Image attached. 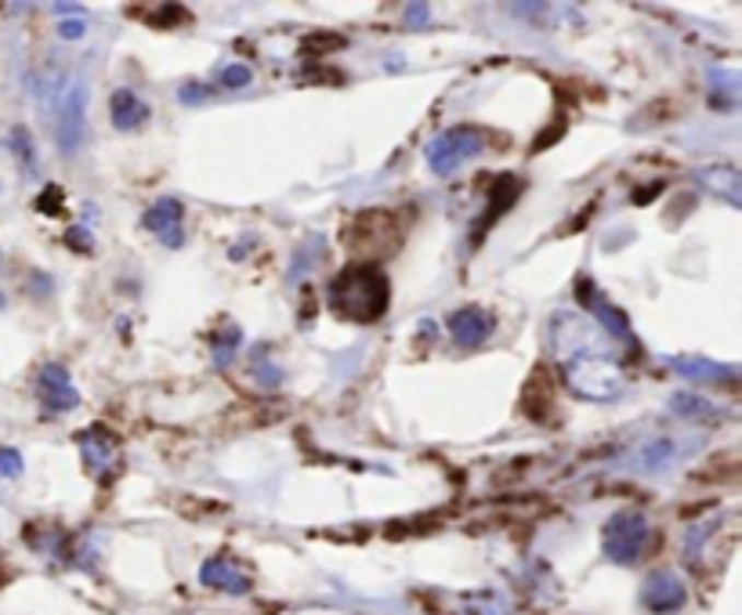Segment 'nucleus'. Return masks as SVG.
<instances>
[{"mask_svg": "<svg viewBox=\"0 0 742 615\" xmlns=\"http://www.w3.org/2000/svg\"><path fill=\"white\" fill-rule=\"evenodd\" d=\"M555 351L561 359L565 381L583 398H616L623 392V370L605 345V329L587 326L576 315H558Z\"/></svg>", "mask_w": 742, "mask_h": 615, "instance_id": "obj_1", "label": "nucleus"}, {"mask_svg": "<svg viewBox=\"0 0 742 615\" xmlns=\"http://www.w3.org/2000/svg\"><path fill=\"white\" fill-rule=\"evenodd\" d=\"M326 298L340 318H351V323H376V318L387 312V301H392V282H387L384 271L373 265H348L345 271H337L334 282H329Z\"/></svg>", "mask_w": 742, "mask_h": 615, "instance_id": "obj_2", "label": "nucleus"}, {"mask_svg": "<svg viewBox=\"0 0 742 615\" xmlns=\"http://www.w3.org/2000/svg\"><path fill=\"white\" fill-rule=\"evenodd\" d=\"M44 124L51 127L55 146L73 156L88 135V88L84 80H51L40 94Z\"/></svg>", "mask_w": 742, "mask_h": 615, "instance_id": "obj_3", "label": "nucleus"}, {"mask_svg": "<svg viewBox=\"0 0 742 615\" xmlns=\"http://www.w3.org/2000/svg\"><path fill=\"white\" fill-rule=\"evenodd\" d=\"M652 543V525L641 511H619L612 514L602 529V550L616 565H638Z\"/></svg>", "mask_w": 742, "mask_h": 615, "instance_id": "obj_4", "label": "nucleus"}, {"mask_svg": "<svg viewBox=\"0 0 742 615\" xmlns=\"http://www.w3.org/2000/svg\"><path fill=\"white\" fill-rule=\"evenodd\" d=\"M482 149H486V135H482L478 127H453V131L434 135L428 146H424V156H428L431 174L445 177L456 167H464L471 156H478Z\"/></svg>", "mask_w": 742, "mask_h": 615, "instance_id": "obj_5", "label": "nucleus"}, {"mask_svg": "<svg viewBox=\"0 0 742 615\" xmlns=\"http://www.w3.org/2000/svg\"><path fill=\"white\" fill-rule=\"evenodd\" d=\"M685 601H688L685 579H681L674 569H656L641 583V605L656 615H670V612L685 608Z\"/></svg>", "mask_w": 742, "mask_h": 615, "instance_id": "obj_6", "label": "nucleus"}, {"mask_svg": "<svg viewBox=\"0 0 742 615\" xmlns=\"http://www.w3.org/2000/svg\"><path fill=\"white\" fill-rule=\"evenodd\" d=\"M141 224H146V229L156 235L163 246H171V251H178V246L185 243V207L174 196L156 199V204L146 210Z\"/></svg>", "mask_w": 742, "mask_h": 615, "instance_id": "obj_7", "label": "nucleus"}, {"mask_svg": "<svg viewBox=\"0 0 742 615\" xmlns=\"http://www.w3.org/2000/svg\"><path fill=\"white\" fill-rule=\"evenodd\" d=\"M37 395H40L47 413H69V409H77V402H80L77 387H73V381H69V373H66V365H55V362H47L40 370Z\"/></svg>", "mask_w": 742, "mask_h": 615, "instance_id": "obj_8", "label": "nucleus"}, {"mask_svg": "<svg viewBox=\"0 0 742 615\" xmlns=\"http://www.w3.org/2000/svg\"><path fill=\"white\" fill-rule=\"evenodd\" d=\"M445 326H450L453 340L461 348H478L492 337V315L482 312V308H456V312L445 315Z\"/></svg>", "mask_w": 742, "mask_h": 615, "instance_id": "obj_9", "label": "nucleus"}, {"mask_svg": "<svg viewBox=\"0 0 742 615\" xmlns=\"http://www.w3.org/2000/svg\"><path fill=\"white\" fill-rule=\"evenodd\" d=\"M576 298H580V304H587V312H591L598 323H602L608 334H616V340H623V345H630L634 348V337H630V326H627V318H623L616 308H612L605 298H602V290H594V282H580V290H576Z\"/></svg>", "mask_w": 742, "mask_h": 615, "instance_id": "obj_10", "label": "nucleus"}, {"mask_svg": "<svg viewBox=\"0 0 742 615\" xmlns=\"http://www.w3.org/2000/svg\"><path fill=\"white\" fill-rule=\"evenodd\" d=\"M77 445H80V453H84V467L91 471V475H105V467L116 460V439H113V431L102 428V423L80 431Z\"/></svg>", "mask_w": 742, "mask_h": 615, "instance_id": "obj_11", "label": "nucleus"}, {"mask_svg": "<svg viewBox=\"0 0 742 615\" xmlns=\"http://www.w3.org/2000/svg\"><path fill=\"white\" fill-rule=\"evenodd\" d=\"M199 579H204V587L225 590V594H246V590H251V576L232 558H210L204 569H199Z\"/></svg>", "mask_w": 742, "mask_h": 615, "instance_id": "obj_12", "label": "nucleus"}, {"mask_svg": "<svg viewBox=\"0 0 742 615\" xmlns=\"http://www.w3.org/2000/svg\"><path fill=\"white\" fill-rule=\"evenodd\" d=\"M109 120L116 131H138V127L149 120V105L141 102L135 91L120 88V91H113V98H109Z\"/></svg>", "mask_w": 742, "mask_h": 615, "instance_id": "obj_13", "label": "nucleus"}, {"mask_svg": "<svg viewBox=\"0 0 742 615\" xmlns=\"http://www.w3.org/2000/svg\"><path fill=\"white\" fill-rule=\"evenodd\" d=\"M681 460V442L674 439H656L649 445H641L638 453H634L630 464L645 471V475H663V471H670Z\"/></svg>", "mask_w": 742, "mask_h": 615, "instance_id": "obj_14", "label": "nucleus"}, {"mask_svg": "<svg viewBox=\"0 0 742 615\" xmlns=\"http://www.w3.org/2000/svg\"><path fill=\"white\" fill-rule=\"evenodd\" d=\"M677 370L685 376H692V381H732L735 376L732 365H710V362H696V359H688V362L681 359Z\"/></svg>", "mask_w": 742, "mask_h": 615, "instance_id": "obj_15", "label": "nucleus"}, {"mask_svg": "<svg viewBox=\"0 0 742 615\" xmlns=\"http://www.w3.org/2000/svg\"><path fill=\"white\" fill-rule=\"evenodd\" d=\"M240 345H243V337L235 326H229L225 334H218L215 337V365H229L235 359V351H240Z\"/></svg>", "mask_w": 742, "mask_h": 615, "instance_id": "obj_16", "label": "nucleus"}, {"mask_svg": "<svg viewBox=\"0 0 742 615\" xmlns=\"http://www.w3.org/2000/svg\"><path fill=\"white\" fill-rule=\"evenodd\" d=\"M674 413H681V417H688V420H699V417H714V406L710 402H703V398H696V395H677L674 398Z\"/></svg>", "mask_w": 742, "mask_h": 615, "instance_id": "obj_17", "label": "nucleus"}, {"mask_svg": "<svg viewBox=\"0 0 742 615\" xmlns=\"http://www.w3.org/2000/svg\"><path fill=\"white\" fill-rule=\"evenodd\" d=\"M251 77H254V73H251V66L232 62V66H225V69L218 73V84H221V88H229V91H240V88L251 84Z\"/></svg>", "mask_w": 742, "mask_h": 615, "instance_id": "obj_18", "label": "nucleus"}, {"mask_svg": "<svg viewBox=\"0 0 742 615\" xmlns=\"http://www.w3.org/2000/svg\"><path fill=\"white\" fill-rule=\"evenodd\" d=\"M0 475H8V478L22 475V456L15 453V449H0Z\"/></svg>", "mask_w": 742, "mask_h": 615, "instance_id": "obj_19", "label": "nucleus"}, {"mask_svg": "<svg viewBox=\"0 0 742 615\" xmlns=\"http://www.w3.org/2000/svg\"><path fill=\"white\" fill-rule=\"evenodd\" d=\"M66 243L80 246V251H91V232L84 229V224H73V229L66 232Z\"/></svg>", "mask_w": 742, "mask_h": 615, "instance_id": "obj_20", "label": "nucleus"}, {"mask_svg": "<svg viewBox=\"0 0 742 615\" xmlns=\"http://www.w3.org/2000/svg\"><path fill=\"white\" fill-rule=\"evenodd\" d=\"M40 210H47V214H58L62 210V188H47V196H40Z\"/></svg>", "mask_w": 742, "mask_h": 615, "instance_id": "obj_21", "label": "nucleus"}, {"mask_svg": "<svg viewBox=\"0 0 742 615\" xmlns=\"http://www.w3.org/2000/svg\"><path fill=\"white\" fill-rule=\"evenodd\" d=\"M178 94H182V102H185V105H196V102H204L210 91H207L204 84H185Z\"/></svg>", "mask_w": 742, "mask_h": 615, "instance_id": "obj_22", "label": "nucleus"}, {"mask_svg": "<svg viewBox=\"0 0 742 615\" xmlns=\"http://www.w3.org/2000/svg\"><path fill=\"white\" fill-rule=\"evenodd\" d=\"M58 33H62L66 40H77V37H84V22H62Z\"/></svg>", "mask_w": 742, "mask_h": 615, "instance_id": "obj_23", "label": "nucleus"}]
</instances>
